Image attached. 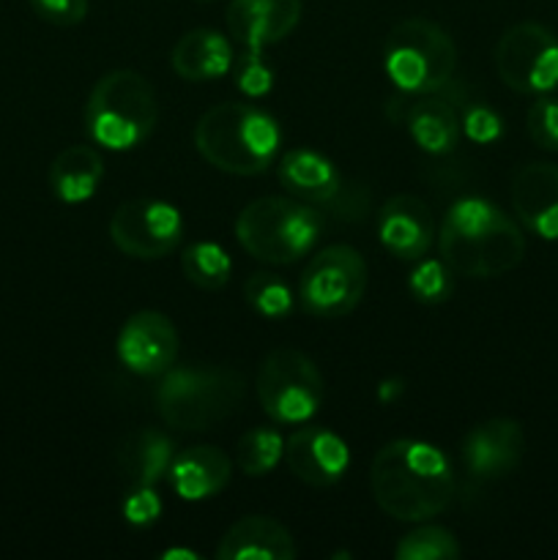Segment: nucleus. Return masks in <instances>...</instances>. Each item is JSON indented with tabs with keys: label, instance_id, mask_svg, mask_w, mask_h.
I'll return each mask as SVG.
<instances>
[{
	"label": "nucleus",
	"instance_id": "c85d7f7f",
	"mask_svg": "<svg viewBox=\"0 0 558 560\" xmlns=\"http://www.w3.org/2000/svg\"><path fill=\"white\" fill-rule=\"evenodd\" d=\"M452 268L443 260H425L421 257L419 266L410 271L408 288L421 304H441L452 295L454 282H452Z\"/></svg>",
	"mask_w": 558,
	"mask_h": 560
},
{
	"label": "nucleus",
	"instance_id": "423d86ee",
	"mask_svg": "<svg viewBox=\"0 0 558 560\" xmlns=\"http://www.w3.org/2000/svg\"><path fill=\"white\" fill-rule=\"evenodd\" d=\"M323 217L293 197H257L235 219V235L255 260L290 266L317 246Z\"/></svg>",
	"mask_w": 558,
	"mask_h": 560
},
{
	"label": "nucleus",
	"instance_id": "1a4fd4ad",
	"mask_svg": "<svg viewBox=\"0 0 558 560\" xmlns=\"http://www.w3.org/2000/svg\"><path fill=\"white\" fill-rule=\"evenodd\" d=\"M367 290V262L353 246H326L306 262L299 279V304L310 315L334 320L350 315Z\"/></svg>",
	"mask_w": 558,
	"mask_h": 560
},
{
	"label": "nucleus",
	"instance_id": "c9c22d12",
	"mask_svg": "<svg viewBox=\"0 0 558 560\" xmlns=\"http://www.w3.org/2000/svg\"><path fill=\"white\" fill-rule=\"evenodd\" d=\"M202 3H206V0H202Z\"/></svg>",
	"mask_w": 558,
	"mask_h": 560
},
{
	"label": "nucleus",
	"instance_id": "72a5a7b5",
	"mask_svg": "<svg viewBox=\"0 0 558 560\" xmlns=\"http://www.w3.org/2000/svg\"><path fill=\"white\" fill-rule=\"evenodd\" d=\"M463 129L468 135V140L479 142V145H490V142H496L503 135L501 118L490 107H485V104H470L465 109Z\"/></svg>",
	"mask_w": 558,
	"mask_h": 560
},
{
	"label": "nucleus",
	"instance_id": "0eeeda50",
	"mask_svg": "<svg viewBox=\"0 0 558 560\" xmlns=\"http://www.w3.org/2000/svg\"><path fill=\"white\" fill-rule=\"evenodd\" d=\"M383 69L388 80L408 96L438 93L452 82L457 69V47L441 25L414 16L394 25L388 33Z\"/></svg>",
	"mask_w": 558,
	"mask_h": 560
},
{
	"label": "nucleus",
	"instance_id": "473e14b6",
	"mask_svg": "<svg viewBox=\"0 0 558 560\" xmlns=\"http://www.w3.org/2000/svg\"><path fill=\"white\" fill-rule=\"evenodd\" d=\"M44 22L58 27L80 25L88 14V0H27Z\"/></svg>",
	"mask_w": 558,
	"mask_h": 560
},
{
	"label": "nucleus",
	"instance_id": "f257e3e1",
	"mask_svg": "<svg viewBox=\"0 0 558 560\" xmlns=\"http://www.w3.org/2000/svg\"><path fill=\"white\" fill-rule=\"evenodd\" d=\"M370 485L377 506L399 523L438 517L454 498L452 463L425 441L386 443L372 459Z\"/></svg>",
	"mask_w": 558,
	"mask_h": 560
},
{
	"label": "nucleus",
	"instance_id": "a878e982",
	"mask_svg": "<svg viewBox=\"0 0 558 560\" xmlns=\"http://www.w3.org/2000/svg\"><path fill=\"white\" fill-rule=\"evenodd\" d=\"M181 268L186 279L202 290H219L230 282L233 273V260L228 252L213 241H197L181 255Z\"/></svg>",
	"mask_w": 558,
	"mask_h": 560
},
{
	"label": "nucleus",
	"instance_id": "6ab92c4d",
	"mask_svg": "<svg viewBox=\"0 0 558 560\" xmlns=\"http://www.w3.org/2000/svg\"><path fill=\"white\" fill-rule=\"evenodd\" d=\"M219 560H293L295 541L271 517H244L228 528L217 547Z\"/></svg>",
	"mask_w": 558,
	"mask_h": 560
},
{
	"label": "nucleus",
	"instance_id": "f03ea898",
	"mask_svg": "<svg viewBox=\"0 0 558 560\" xmlns=\"http://www.w3.org/2000/svg\"><path fill=\"white\" fill-rule=\"evenodd\" d=\"M441 260L460 277H503L523 262L525 238L518 224L485 197H460L438 233Z\"/></svg>",
	"mask_w": 558,
	"mask_h": 560
},
{
	"label": "nucleus",
	"instance_id": "7ed1b4c3",
	"mask_svg": "<svg viewBox=\"0 0 558 560\" xmlns=\"http://www.w3.org/2000/svg\"><path fill=\"white\" fill-rule=\"evenodd\" d=\"M195 145L208 164L230 175H260L277 162L282 131L260 107L224 102L208 109L195 126Z\"/></svg>",
	"mask_w": 558,
	"mask_h": 560
},
{
	"label": "nucleus",
	"instance_id": "aec40b11",
	"mask_svg": "<svg viewBox=\"0 0 558 560\" xmlns=\"http://www.w3.org/2000/svg\"><path fill=\"white\" fill-rule=\"evenodd\" d=\"M279 180L304 202H337L342 197V175L323 153L295 148L279 159Z\"/></svg>",
	"mask_w": 558,
	"mask_h": 560
},
{
	"label": "nucleus",
	"instance_id": "39448f33",
	"mask_svg": "<svg viewBox=\"0 0 558 560\" xmlns=\"http://www.w3.org/2000/svg\"><path fill=\"white\" fill-rule=\"evenodd\" d=\"M159 118L156 91L142 74L115 69L91 91L85 129L93 142L109 151H131L151 137Z\"/></svg>",
	"mask_w": 558,
	"mask_h": 560
},
{
	"label": "nucleus",
	"instance_id": "7c9ffc66",
	"mask_svg": "<svg viewBox=\"0 0 558 560\" xmlns=\"http://www.w3.org/2000/svg\"><path fill=\"white\" fill-rule=\"evenodd\" d=\"M528 126L531 140L545 151H558V102L556 98L539 96L528 109Z\"/></svg>",
	"mask_w": 558,
	"mask_h": 560
},
{
	"label": "nucleus",
	"instance_id": "393cba45",
	"mask_svg": "<svg viewBox=\"0 0 558 560\" xmlns=\"http://www.w3.org/2000/svg\"><path fill=\"white\" fill-rule=\"evenodd\" d=\"M284 457V438L274 427H255L235 443V465L244 476L271 474Z\"/></svg>",
	"mask_w": 558,
	"mask_h": 560
},
{
	"label": "nucleus",
	"instance_id": "2eb2a0df",
	"mask_svg": "<svg viewBox=\"0 0 558 560\" xmlns=\"http://www.w3.org/2000/svg\"><path fill=\"white\" fill-rule=\"evenodd\" d=\"M377 238L399 260H421L435 238V219L425 200L416 195H397L381 208Z\"/></svg>",
	"mask_w": 558,
	"mask_h": 560
},
{
	"label": "nucleus",
	"instance_id": "f704fd0d",
	"mask_svg": "<svg viewBox=\"0 0 558 560\" xmlns=\"http://www.w3.org/2000/svg\"><path fill=\"white\" fill-rule=\"evenodd\" d=\"M164 558H189V560H195L197 556H195V552H186V550H167V552H164Z\"/></svg>",
	"mask_w": 558,
	"mask_h": 560
},
{
	"label": "nucleus",
	"instance_id": "9d476101",
	"mask_svg": "<svg viewBox=\"0 0 558 560\" xmlns=\"http://www.w3.org/2000/svg\"><path fill=\"white\" fill-rule=\"evenodd\" d=\"M496 69L518 93H547L558 85V38L539 22H520L501 36Z\"/></svg>",
	"mask_w": 558,
	"mask_h": 560
},
{
	"label": "nucleus",
	"instance_id": "c756f323",
	"mask_svg": "<svg viewBox=\"0 0 558 560\" xmlns=\"http://www.w3.org/2000/svg\"><path fill=\"white\" fill-rule=\"evenodd\" d=\"M235 85L244 96H266L274 85L271 69L263 60V49H244L241 58H235Z\"/></svg>",
	"mask_w": 558,
	"mask_h": 560
},
{
	"label": "nucleus",
	"instance_id": "6e6552de",
	"mask_svg": "<svg viewBox=\"0 0 558 560\" xmlns=\"http://www.w3.org/2000/svg\"><path fill=\"white\" fill-rule=\"evenodd\" d=\"M326 388L310 355L279 348L263 359L257 372V399L266 416L279 424H301L321 410Z\"/></svg>",
	"mask_w": 558,
	"mask_h": 560
},
{
	"label": "nucleus",
	"instance_id": "a211bd4d",
	"mask_svg": "<svg viewBox=\"0 0 558 560\" xmlns=\"http://www.w3.org/2000/svg\"><path fill=\"white\" fill-rule=\"evenodd\" d=\"M233 463L217 446H195L175 454L170 465V485L181 501H208L228 487Z\"/></svg>",
	"mask_w": 558,
	"mask_h": 560
},
{
	"label": "nucleus",
	"instance_id": "bb28decb",
	"mask_svg": "<svg viewBox=\"0 0 558 560\" xmlns=\"http://www.w3.org/2000/svg\"><path fill=\"white\" fill-rule=\"evenodd\" d=\"M244 299L252 310L257 312L266 320H282L293 312L295 295L293 290L288 288L284 279H279L277 273H252L244 282Z\"/></svg>",
	"mask_w": 558,
	"mask_h": 560
},
{
	"label": "nucleus",
	"instance_id": "ddd939ff",
	"mask_svg": "<svg viewBox=\"0 0 558 560\" xmlns=\"http://www.w3.org/2000/svg\"><path fill=\"white\" fill-rule=\"evenodd\" d=\"M290 474L310 487H332L350 465L348 443L323 427H304L284 441Z\"/></svg>",
	"mask_w": 558,
	"mask_h": 560
},
{
	"label": "nucleus",
	"instance_id": "412c9836",
	"mask_svg": "<svg viewBox=\"0 0 558 560\" xmlns=\"http://www.w3.org/2000/svg\"><path fill=\"white\" fill-rule=\"evenodd\" d=\"M173 69L181 80L189 82H208L224 77L233 69V44L228 36L211 27H197V31L184 33L175 42L173 55Z\"/></svg>",
	"mask_w": 558,
	"mask_h": 560
},
{
	"label": "nucleus",
	"instance_id": "5701e85b",
	"mask_svg": "<svg viewBox=\"0 0 558 560\" xmlns=\"http://www.w3.org/2000/svg\"><path fill=\"white\" fill-rule=\"evenodd\" d=\"M104 178V162L91 145H69L55 156L49 167V186L60 202H85L96 195Z\"/></svg>",
	"mask_w": 558,
	"mask_h": 560
},
{
	"label": "nucleus",
	"instance_id": "4468645a",
	"mask_svg": "<svg viewBox=\"0 0 558 560\" xmlns=\"http://www.w3.org/2000/svg\"><path fill=\"white\" fill-rule=\"evenodd\" d=\"M525 452L523 427L512 419H490L474 427L463 441V463L474 479L512 474Z\"/></svg>",
	"mask_w": 558,
	"mask_h": 560
},
{
	"label": "nucleus",
	"instance_id": "f8f14e48",
	"mask_svg": "<svg viewBox=\"0 0 558 560\" xmlns=\"http://www.w3.org/2000/svg\"><path fill=\"white\" fill-rule=\"evenodd\" d=\"M120 364L140 377H162L178 359V331L162 312H137L118 334Z\"/></svg>",
	"mask_w": 558,
	"mask_h": 560
},
{
	"label": "nucleus",
	"instance_id": "20e7f679",
	"mask_svg": "<svg viewBox=\"0 0 558 560\" xmlns=\"http://www.w3.org/2000/svg\"><path fill=\"white\" fill-rule=\"evenodd\" d=\"M244 392V377L230 366H178L164 372L153 399L164 424L206 432L241 408Z\"/></svg>",
	"mask_w": 558,
	"mask_h": 560
},
{
	"label": "nucleus",
	"instance_id": "cd10ccee",
	"mask_svg": "<svg viewBox=\"0 0 558 560\" xmlns=\"http://www.w3.org/2000/svg\"><path fill=\"white\" fill-rule=\"evenodd\" d=\"M394 556L399 560H446L460 556V545L446 528L425 525V528H416L408 536H403Z\"/></svg>",
	"mask_w": 558,
	"mask_h": 560
},
{
	"label": "nucleus",
	"instance_id": "b1692460",
	"mask_svg": "<svg viewBox=\"0 0 558 560\" xmlns=\"http://www.w3.org/2000/svg\"><path fill=\"white\" fill-rule=\"evenodd\" d=\"M175 446L164 432L137 430L120 448V474L129 487H156L173 465Z\"/></svg>",
	"mask_w": 558,
	"mask_h": 560
},
{
	"label": "nucleus",
	"instance_id": "2f4dec72",
	"mask_svg": "<svg viewBox=\"0 0 558 560\" xmlns=\"http://www.w3.org/2000/svg\"><path fill=\"white\" fill-rule=\"evenodd\" d=\"M162 514V501H159L153 487H131V492L124 501V517L126 523L135 528H148Z\"/></svg>",
	"mask_w": 558,
	"mask_h": 560
},
{
	"label": "nucleus",
	"instance_id": "dca6fc26",
	"mask_svg": "<svg viewBox=\"0 0 558 560\" xmlns=\"http://www.w3.org/2000/svg\"><path fill=\"white\" fill-rule=\"evenodd\" d=\"M301 0H230L228 31L244 49H266L293 33Z\"/></svg>",
	"mask_w": 558,
	"mask_h": 560
},
{
	"label": "nucleus",
	"instance_id": "f3484780",
	"mask_svg": "<svg viewBox=\"0 0 558 560\" xmlns=\"http://www.w3.org/2000/svg\"><path fill=\"white\" fill-rule=\"evenodd\" d=\"M512 208L525 230L545 241H558V167L547 162L525 164L512 180Z\"/></svg>",
	"mask_w": 558,
	"mask_h": 560
},
{
	"label": "nucleus",
	"instance_id": "9b49d317",
	"mask_svg": "<svg viewBox=\"0 0 558 560\" xmlns=\"http://www.w3.org/2000/svg\"><path fill=\"white\" fill-rule=\"evenodd\" d=\"M109 238L124 255L159 260L184 238V217L164 200H131L109 219Z\"/></svg>",
	"mask_w": 558,
	"mask_h": 560
},
{
	"label": "nucleus",
	"instance_id": "4be33fe9",
	"mask_svg": "<svg viewBox=\"0 0 558 560\" xmlns=\"http://www.w3.org/2000/svg\"><path fill=\"white\" fill-rule=\"evenodd\" d=\"M405 124H408V135L414 137L416 145L432 156L452 153L460 142V129H463L454 104L441 96H432V93H425L419 102L410 104Z\"/></svg>",
	"mask_w": 558,
	"mask_h": 560
}]
</instances>
